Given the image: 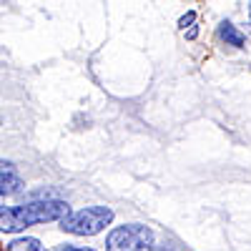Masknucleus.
I'll return each mask as SVG.
<instances>
[{
	"label": "nucleus",
	"mask_w": 251,
	"mask_h": 251,
	"mask_svg": "<svg viewBox=\"0 0 251 251\" xmlns=\"http://www.w3.org/2000/svg\"><path fill=\"white\" fill-rule=\"evenodd\" d=\"M219 38L224 40L226 46H234V48H244L246 46V38H244V33H239L236 30V25L234 23H228V20H224V23L219 25Z\"/></svg>",
	"instance_id": "obj_5"
},
{
	"label": "nucleus",
	"mask_w": 251,
	"mask_h": 251,
	"mask_svg": "<svg viewBox=\"0 0 251 251\" xmlns=\"http://www.w3.org/2000/svg\"><path fill=\"white\" fill-rule=\"evenodd\" d=\"M113 211L108 206H86L80 211H71L60 219V228L75 236H96L106 226H111Z\"/></svg>",
	"instance_id": "obj_2"
},
{
	"label": "nucleus",
	"mask_w": 251,
	"mask_h": 251,
	"mask_svg": "<svg viewBox=\"0 0 251 251\" xmlns=\"http://www.w3.org/2000/svg\"><path fill=\"white\" fill-rule=\"evenodd\" d=\"M163 246H166V244H163ZM163 246H153V251H166Z\"/></svg>",
	"instance_id": "obj_9"
},
{
	"label": "nucleus",
	"mask_w": 251,
	"mask_h": 251,
	"mask_svg": "<svg viewBox=\"0 0 251 251\" xmlns=\"http://www.w3.org/2000/svg\"><path fill=\"white\" fill-rule=\"evenodd\" d=\"M8 251H46V249H43V244H40L38 239H33V236H20V239H15V241L8 244Z\"/></svg>",
	"instance_id": "obj_6"
},
{
	"label": "nucleus",
	"mask_w": 251,
	"mask_h": 251,
	"mask_svg": "<svg viewBox=\"0 0 251 251\" xmlns=\"http://www.w3.org/2000/svg\"><path fill=\"white\" fill-rule=\"evenodd\" d=\"M106 251H153V231L143 224L116 226L106 236Z\"/></svg>",
	"instance_id": "obj_3"
},
{
	"label": "nucleus",
	"mask_w": 251,
	"mask_h": 251,
	"mask_svg": "<svg viewBox=\"0 0 251 251\" xmlns=\"http://www.w3.org/2000/svg\"><path fill=\"white\" fill-rule=\"evenodd\" d=\"M194 20H196V13H194V10H188V13L178 20V28H183V30H186L188 25H194Z\"/></svg>",
	"instance_id": "obj_7"
},
{
	"label": "nucleus",
	"mask_w": 251,
	"mask_h": 251,
	"mask_svg": "<svg viewBox=\"0 0 251 251\" xmlns=\"http://www.w3.org/2000/svg\"><path fill=\"white\" fill-rule=\"evenodd\" d=\"M23 188V178L15 171V166L0 161V196H13Z\"/></svg>",
	"instance_id": "obj_4"
},
{
	"label": "nucleus",
	"mask_w": 251,
	"mask_h": 251,
	"mask_svg": "<svg viewBox=\"0 0 251 251\" xmlns=\"http://www.w3.org/2000/svg\"><path fill=\"white\" fill-rule=\"evenodd\" d=\"M249 20H251V13H249Z\"/></svg>",
	"instance_id": "obj_10"
},
{
	"label": "nucleus",
	"mask_w": 251,
	"mask_h": 251,
	"mask_svg": "<svg viewBox=\"0 0 251 251\" xmlns=\"http://www.w3.org/2000/svg\"><path fill=\"white\" fill-rule=\"evenodd\" d=\"M68 214H71L68 203L58 201V199H40V201H28V203H18V206H0V231L18 234L35 224L60 221Z\"/></svg>",
	"instance_id": "obj_1"
},
{
	"label": "nucleus",
	"mask_w": 251,
	"mask_h": 251,
	"mask_svg": "<svg viewBox=\"0 0 251 251\" xmlns=\"http://www.w3.org/2000/svg\"><path fill=\"white\" fill-rule=\"evenodd\" d=\"M60 251H96V249H83V246H71V244H66Z\"/></svg>",
	"instance_id": "obj_8"
}]
</instances>
